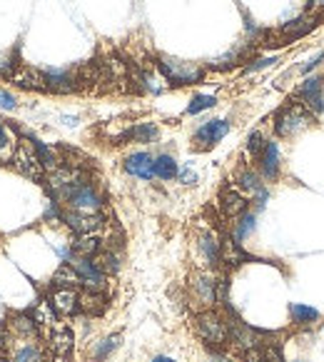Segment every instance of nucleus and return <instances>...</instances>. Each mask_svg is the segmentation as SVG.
<instances>
[{
  "mask_svg": "<svg viewBox=\"0 0 324 362\" xmlns=\"http://www.w3.org/2000/svg\"><path fill=\"white\" fill-rule=\"evenodd\" d=\"M195 332L210 350H224L229 345V322L215 310H200L197 313Z\"/></svg>",
  "mask_w": 324,
  "mask_h": 362,
  "instance_id": "f257e3e1",
  "label": "nucleus"
},
{
  "mask_svg": "<svg viewBox=\"0 0 324 362\" xmlns=\"http://www.w3.org/2000/svg\"><path fill=\"white\" fill-rule=\"evenodd\" d=\"M157 70L160 75L175 88H185V86H195L205 78V68L190 60H180L172 58V55H160L157 58Z\"/></svg>",
  "mask_w": 324,
  "mask_h": 362,
  "instance_id": "f03ea898",
  "label": "nucleus"
},
{
  "mask_svg": "<svg viewBox=\"0 0 324 362\" xmlns=\"http://www.w3.org/2000/svg\"><path fill=\"white\" fill-rule=\"evenodd\" d=\"M13 165L20 175H25L28 180H43L45 177V165L40 155H37V145L32 138H20L16 145V153H13Z\"/></svg>",
  "mask_w": 324,
  "mask_h": 362,
  "instance_id": "7ed1b4c3",
  "label": "nucleus"
},
{
  "mask_svg": "<svg viewBox=\"0 0 324 362\" xmlns=\"http://www.w3.org/2000/svg\"><path fill=\"white\" fill-rule=\"evenodd\" d=\"M309 123H312V112L302 103H289L275 115V133L280 138H292L304 128H309Z\"/></svg>",
  "mask_w": 324,
  "mask_h": 362,
  "instance_id": "20e7f679",
  "label": "nucleus"
},
{
  "mask_svg": "<svg viewBox=\"0 0 324 362\" xmlns=\"http://www.w3.org/2000/svg\"><path fill=\"white\" fill-rule=\"evenodd\" d=\"M222 277H217L212 270H197L190 280V295L192 303L202 310H212L217 305V290Z\"/></svg>",
  "mask_w": 324,
  "mask_h": 362,
  "instance_id": "39448f33",
  "label": "nucleus"
},
{
  "mask_svg": "<svg viewBox=\"0 0 324 362\" xmlns=\"http://www.w3.org/2000/svg\"><path fill=\"white\" fill-rule=\"evenodd\" d=\"M8 362H53V352L40 340H16V337H11Z\"/></svg>",
  "mask_w": 324,
  "mask_h": 362,
  "instance_id": "423d86ee",
  "label": "nucleus"
},
{
  "mask_svg": "<svg viewBox=\"0 0 324 362\" xmlns=\"http://www.w3.org/2000/svg\"><path fill=\"white\" fill-rule=\"evenodd\" d=\"M68 265L78 272L80 277V288L85 290H95V293H105L107 288V275L100 270V267L92 262V257H78L73 255L68 260Z\"/></svg>",
  "mask_w": 324,
  "mask_h": 362,
  "instance_id": "0eeeda50",
  "label": "nucleus"
},
{
  "mask_svg": "<svg viewBox=\"0 0 324 362\" xmlns=\"http://www.w3.org/2000/svg\"><path fill=\"white\" fill-rule=\"evenodd\" d=\"M227 133H229L227 120L215 117V120H208V123H202L197 128V133L192 135V145H195V150H212Z\"/></svg>",
  "mask_w": 324,
  "mask_h": 362,
  "instance_id": "6e6552de",
  "label": "nucleus"
},
{
  "mask_svg": "<svg viewBox=\"0 0 324 362\" xmlns=\"http://www.w3.org/2000/svg\"><path fill=\"white\" fill-rule=\"evenodd\" d=\"M45 80H48V93H75L83 83H80V70H68V68H53L45 70Z\"/></svg>",
  "mask_w": 324,
  "mask_h": 362,
  "instance_id": "1a4fd4ad",
  "label": "nucleus"
},
{
  "mask_svg": "<svg viewBox=\"0 0 324 362\" xmlns=\"http://www.w3.org/2000/svg\"><path fill=\"white\" fill-rule=\"evenodd\" d=\"M11 83H16L18 88H25V90H40L48 93V80H45V70L28 68V65H16L13 73L8 75Z\"/></svg>",
  "mask_w": 324,
  "mask_h": 362,
  "instance_id": "9d476101",
  "label": "nucleus"
},
{
  "mask_svg": "<svg viewBox=\"0 0 324 362\" xmlns=\"http://www.w3.org/2000/svg\"><path fill=\"white\" fill-rule=\"evenodd\" d=\"M197 245V255H200L202 265L205 267H217L220 265V252H222V240L217 238V235L212 233V230H208V233H200L195 240Z\"/></svg>",
  "mask_w": 324,
  "mask_h": 362,
  "instance_id": "9b49d317",
  "label": "nucleus"
},
{
  "mask_svg": "<svg viewBox=\"0 0 324 362\" xmlns=\"http://www.w3.org/2000/svg\"><path fill=\"white\" fill-rule=\"evenodd\" d=\"M247 205H250V197L239 190L237 185H229L220 192V210H222L224 218H239L242 213H247Z\"/></svg>",
  "mask_w": 324,
  "mask_h": 362,
  "instance_id": "f8f14e48",
  "label": "nucleus"
},
{
  "mask_svg": "<svg viewBox=\"0 0 324 362\" xmlns=\"http://www.w3.org/2000/svg\"><path fill=\"white\" fill-rule=\"evenodd\" d=\"M322 90H324V80L322 78H307L297 90L299 103H302V105L307 107L312 115H319V112L324 110Z\"/></svg>",
  "mask_w": 324,
  "mask_h": 362,
  "instance_id": "ddd939ff",
  "label": "nucleus"
},
{
  "mask_svg": "<svg viewBox=\"0 0 324 362\" xmlns=\"http://www.w3.org/2000/svg\"><path fill=\"white\" fill-rule=\"evenodd\" d=\"M48 350L53 352V357H60V360H65V357L73 355V347H75V335L73 330H68V327L63 325H55L48 330Z\"/></svg>",
  "mask_w": 324,
  "mask_h": 362,
  "instance_id": "4468645a",
  "label": "nucleus"
},
{
  "mask_svg": "<svg viewBox=\"0 0 324 362\" xmlns=\"http://www.w3.org/2000/svg\"><path fill=\"white\" fill-rule=\"evenodd\" d=\"M6 330H8V335L16 337V340H37V337H40V327H37V322L30 317V313L13 315L6 322Z\"/></svg>",
  "mask_w": 324,
  "mask_h": 362,
  "instance_id": "2eb2a0df",
  "label": "nucleus"
},
{
  "mask_svg": "<svg viewBox=\"0 0 324 362\" xmlns=\"http://www.w3.org/2000/svg\"><path fill=\"white\" fill-rule=\"evenodd\" d=\"M50 305L55 308V313L70 317V315L80 313V293L78 288H53L50 293Z\"/></svg>",
  "mask_w": 324,
  "mask_h": 362,
  "instance_id": "dca6fc26",
  "label": "nucleus"
},
{
  "mask_svg": "<svg viewBox=\"0 0 324 362\" xmlns=\"http://www.w3.org/2000/svg\"><path fill=\"white\" fill-rule=\"evenodd\" d=\"M227 322H229V342H234V345L242 347L245 352L257 350V347H260V332L252 330V327H247L245 322L237 320V317L227 320Z\"/></svg>",
  "mask_w": 324,
  "mask_h": 362,
  "instance_id": "f3484780",
  "label": "nucleus"
},
{
  "mask_svg": "<svg viewBox=\"0 0 324 362\" xmlns=\"http://www.w3.org/2000/svg\"><path fill=\"white\" fill-rule=\"evenodd\" d=\"M125 173L138 180H152L155 177V158L150 153H133L123 163Z\"/></svg>",
  "mask_w": 324,
  "mask_h": 362,
  "instance_id": "a211bd4d",
  "label": "nucleus"
},
{
  "mask_svg": "<svg viewBox=\"0 0 324 362\" xmlns=\"http://www.w3.org/2000/svg\"><path fill=\"white\" fill-rule=\"evenodd\" d=\"M314 28H317V18L309 16V13H304V16L284 23V28L280 30V35H282V40H297V37H304L307 33H312Z\"/></svg>",
  "mask_w": 324,
  "mask_h": 362,
  "instance_id": "6ab92c4d",
  "label": "nucleus"
},
{
  "mask_svg": "<svg viewBox=\"0 0 324 362\" xmlns=\"http://www.w3.org/2000/svg\"><path fill=\"white\" fill-rule=\"evenodd\" d=\"M257 160H260V173L267 180H275L280 175V145L275 140H267L265 150Z\"/></svg>",
  "mask_w": 324,
  "mask_h": 362,
  "instance_id": "aec40b11",
  "label": "nucleus"
},
{
  "mask_svg": "<svg viewBox=\"0 0 324 362\" xmlns=\"http://www.w3.org/2000/svg\"><path fill=\"white\" fill-rule=\"evenodd\" d=\"M252 255H247L242 243H234L232 238H222V252H220V265L237 267L242 262H250Z\"/></svg>",
  "mask_w": 324,
  "mask_h": 362,
  "instance_id": "412c9836",
  "label": "nucleus"
},
{
  "mask_svg": "<svg viewBox=\"0 0 324 362\" xmlns=\"http://www.w3.org/2000/svg\"><path fill=\"white\" fill-rule=\"evenodd\" d=\"M70 250L78 257H95L102 250V243L97 235H75V240L70 243Z\"/></svg>",
  "mask_w": 324,
  "mask_h": 362,
  "instance_id": "4be33fe9",
  "label": "nucleus"
},
{
  "mask_svg": "<svg viewBox=\"0 0 324 362\" xmlns=\"http://www.w3.org/2000/svg\"><path fill=\"white\" fill-rule=\"evenodd\" d=\"M30 317L35 320L40 330H50V327L58 325V313L50 305V300H37V305L30 310Z\"/></svg>",
  "mask_w": 324,
  "mask_h": 362,
  "instance_id": "5701e85b",
  "label": "nucleus"
},
{
  "mask_svg": "<svg viewBox=\"0 0 324 362\" xmlns=\"http://www.w3.org/2000/svg\"><path fill=\"white\" fill-rule=\"evenodd\" d=\"M255 225H257L255 213H242L239 218H234L232 233H229V238H232L234 243H245V240L250 238L252 233H255Z\"/></svg>",
  "mask_w": 324,
  "mask_h": 362,
  "instance_id": "b1692460",
  "label": "nucleus"
},
{
  "mask_svg": "<svg viewBox=\"0 0 324 362\" xmlns=\"http://www.w3.org/2000/svg\"><path fill=\"white\" fill-rule=\"evenodd\" d=\"M107 308L105 293H95V290H85L80 293V310L88 315H102Z\"/></svg>",
  "mask_w": 324,
  "mask_h": 362,
  "instance_id": "393cba45",
  "label": "nucleus"
},
{
  "mask_svg": "<svg viewBox=\"0 0 324 362\" xmlns=\"http://www.w3.org/2000/svg\"><path fill=\"white\" fill-rule=\"evenodd\" d=\"M157 138H160V130L155 123H140L123 135V140H133V143H155Z\"/></svg>",
  "mask_w": 324,
  "mask_h": 362,
  "instance_id": "a878e982",
  "label": "nucleus"
},
{
  "mask_svg": "<svg viewBox=\"0 0 324 362\" xmlns=\"http://www.w3.org/2000/svg\"><path fill=\"white\" fill-rule=\"evenodd\" d=\"M177 170H180V168H177V160L172 158V155L162 153L155 158V177H157V180H175Z\"/></svg>",
  "mask_w": 324,
  "mask_h": 362,
  "instance_id": "bb28decb",
  "label": "nucleus"
},
{
  "mask_svg": "<svg viewBox=\"0 0 324 362\" xmlns=\"http://www.w3.org/2000/svg\"><path fill=\"white\" fill-rule=\"evenodd\" d=\"M289 315H292V322L294 325H314L319 320V313L314 308H309V305H302V303H292L289 305Z\"/></svg>",
  "mask_w": 324,
  "mask_h": 362,
  "instance_id": "cd10ccee",
  "label": "nucleus"
},
{
  "mask_svg": "<svg viewBox=\"0 0 324 362\" xmlns=\"http://www.w3.org/2000/svg\"><path fill=\"white\" fill-rule=\"evenodd\" d=\"M117 347H120V335L102 337V340H97L95 345H92L90 357H92V360H97V362H102V360H107V357H110Z\"/></svg>",
  "mask_w": 324,
  "mask_h": 362,
  "instance_id": "c85d7f7f",
  "label": "nucleus"
},
{
  "mask_svg": "<svg viewBox=\"0 0 324 362\" xmlns=\"http://www.w3.org/2000/svg\"><path fill=\"white\" fill-rule=\"evenodd\" d=\"M92 262H95V265L100 267L105 275H115V272L120 270V255H117L112 247H107V250H100L95 257H92Z\"/></svg>",
  "mask_w": 324,
  "mask_h": 362,
  "instance_id": "c756f323",
  "label": "nucleus"
},
{
  "mask_svg": "<svg viewBox=\"0 0 324 362\" xmlns=\"http://www.w3.org/2000/svg\"><path fill=\"white\" fill-rule=\"evenodd\" d=\"M234 180H237V187H239V190L245 192V195H250V197H252V192L260 190V187H262L260 175H257L255 170H247V168H245V170H239Z\"/></svg>",
  "mask_w": 324,
  "mask_h": 362,
  "instance_id": "7c9ffc66",
  "label": "nucleus"
},
{
  "mask_svg": "<svg viewBox=\"0 0 324 362\" xmlns=\"http://www.w3.org/2000/svg\"><path fill=\"white\" fill-rule=\"evenodd\" d=\"M215 103H217L215 95H195L190 105H187V112H190V115H197V112L208 110V107H215Z\"/></svg>",
  "mask_w": 324,
  "mask_h": 362,
  "instance_id": "2f4dec72",
  "label": "nucleus"
},
{
  "mask_svg": "<svg viewBox=\"0 0 324 362\" xmlns=\"http://www.w3.org/2000/svg\"><path fill=\"white\" fill-rule=\"evenodd\" d=\"M265 145H267V140L262 138L260 130H255V133L247 138V155H250V158H260L262 150H265Z\"/></svg>",
  "mask_w": 324,
  "mask_h": 362,
  "instance_id": "473e14b6",
  "label": "nucleus"
},
{
  "mask_svg": "<svg viewBox=\"0 0 324 362\" xmlns=\"http://www.w3.org/2000/svg\"><path fill=\"white\" fill-rule=\"evenodd\" d=\"M177 180H180L182 185H195L197 173L192 170V168H180V170H177Z\"/></svg>",
  "mask_w": 324,
  "mask_h": 362,
  "instance_id": "72a5a7b5",
  "label": "nucleus"
},
{
  "mask_svg": "<svg viewBox=\"0 0 324 362\" xmlns=\"http://www.w3.org/2000/svg\"><path fill=\"white\" fill-rule=\"evenodd\" d=\"M307 13L317 18V21L324 18V0H307Z\"/></svg>",
  "mask_w": 324,
  "mask_h": 362,
  "instance_id": "f704fd0d",
  "label": "nucleus"
},
{
  "mask_svg": "<svg viewBox=\"0 0 324 362\" xmlns=\"http://www.w3.org/2000/svg\"><path fill=\"white\" fill-rule=\"evenodd\" d=\"M277 63V58H260V60H255V63H250L247 65V73H257V70H265V68H270V65H275Z\"/></svg>",
  "mask_w": 324,
  "mask_h": 362,
  "instance_id": "c9c22d12",
  "label": "nucleus"
},
{
  "mask_svg": "<svg viewBox=\"0 0 324 362\" xmlns=\"http://www.w3.org/2000/svg\"><path fill=\"white\" fill-rule=\"evenodd\" d=\"M0 107H3V110H16L18 107L16 95H11L8 90H0Z\"/></svg>",
  "mask_w": 324,
  "mask_h": 362,
  "instance_id": "e433bc0d",
  "label": "nucleus"
},
{
  "mask_svg": "<svg viewBox=\"0 0 324 362\" xmlns=\"http://www.w3.org/2000/svg\"><path fill=\"white\" fill-rule=\"evenodd\" d=\"M247 362H272V360H270V355L262 350V347H257V350L247 352Z\"/></svg>",
  "mask_w": 324,
  "mask_h": 362,
  "instance_id": "4c0bfd02",
  "label": "nucleus"
},
{
  "mask_svg": "<svg viewBox=\"0 0 324 362\" xmlns=\"http://www.w3.org/2000/svg\"><path fill=\"white\" fill-rule=\"evenodd\" d=\"M8 148H11V130L0 123V153H8Z\"/></svg>",
  "mask_w": 324,
  "mask_h": 362,
  "instance_id": "58836bf2",
  "label": "nucleus"
},
{
  "mask_svg": "<svg viewBox=\"0 0 324 362\" xmlns=\"http://www.w3.org/2000/svg\"><path fill=\"white\" fill-rule=\"evenodd\" d=\"M322 60H324V53H319L317 58H312L307 65H302V73H309V70H312V68H317V65L322 63Z\"/></svg>",
  "mask_w": 324,
  "mask_h": 362,
  "instance_id": "ea45409f",
  "label": "nucleus"
},
{
  "mask_svg": "<svg viewBox=\"0 0 324 362\" xmlns=\"http://www.w3.org/2000/svg\"><path fill=\"white\" fill-rule=\"evenodd\" d=\"M210 362H232L229 357L222 355V350H212V355H210Z\"/></svg>",
  "mask_w": 324,
  "mask_h": 362,
  "instance_id": "a19ab883",
  "label": "nucleus"
},
{
  "mask_svg": "<svg viewBox=\"0 0 324 362\" xmlns=\"http://www.w3.org/2000/svg\"><path fill=\"white\" fill-rule=\"evenodd\" d=\"M150 362H175L172 357H165V355H157V357H152Z\"/></svg>",
  "mask_w": 324,
  "mask_h": 362,
  "instance_id": "79ce46f5",
  "label": "nucleus"
},
{
  "mask_svg": "<svg viewBox=\"0 0 324 362\" xmlns=\"http://www.w3.org/2000/svg\"><path fill=\"white\" fill-rule=\"evenodd\" d=\"M0 362H8V355H6V352H0Z\"/></svg>",
  "mask_w": 324,
  "mask_h": 362,
  "instance_id": "37998d69",
  "label": "nucleus"
}]
</instances>
